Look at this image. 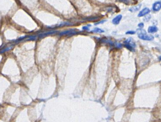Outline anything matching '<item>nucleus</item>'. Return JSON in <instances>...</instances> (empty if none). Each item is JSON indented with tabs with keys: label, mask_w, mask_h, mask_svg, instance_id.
Instances as JSON below:
<instances>
[{
	"label": "nucleus",
	"mask_w": 161,
	"mask_h": 122,
	"mask_svg": "<svg viewBox=\"0 0 161 122\" xmlns=\"http://www.w3.org/2000/svg\"><path fill=\"white\" fill-rule=\"evenodd\" d=\"M138 26H139L140 28H143V27H144V24H143V23L141 22V23H139V24H138Z\"/></svg>",
	"instance_id": "nucleus-11"
},
{
	"label": "nucleus",
	"mask_w": 161,
	"mask_h": 122,
	"mask_svg": "<svg viewBox=\"0 0 161 122\" xmlns=\"http://www.w3.org/2000/svg\"><path fill=\"white\" fill-rule=\"evenodd\" d=\"M158 28L156 26H150L148 28V32L149 33H155L158 31Z\"/></svg>",
	"instance_id": "nucleus-6"
},
{
	"label": "nucleus",
	"mask_w": 161,
	"mask_h": 122,
	"mask_svg": "<svg viewBox=\"0 0 161 122\" xmlns=\"http://www.w3.org/2000/svg\"><path fill=\"white\" fill-rule=\"evenodd\" d=\"M141 7V4L137 5V6H134L132 7L130 9V11H131V12H135L136 11H138L140 8Z\"/></svg>",
	"instance_id": "nucleus-8"
},
{
	"label": "nucleus",
	"mask_w": 161,
	"mask_h": 122,
	"mask_svg": "<svg viewBox=\"0 0 161 122\" xmlns=\"http://www.w3.org/2000/svg\"><path fill=\"white\" fill-rule=\"evenodd\" d=\"M151 11L148 8H144L143 9H142L138 14V17H142V16H143L144 15H146V14H148L149 13H150V12Z\"/></svg>",
	"instance_id": "nucleus-3"
},
{
	"label": "nucleus",
	"mask_w": 161,
	"mask_h": 122,
	"mask_svg": "<svg viewBox=\"0 0 161 122\" xmlns=\"http://www.w3.org/2000/svg\"><path fill=\"white\" fill-rule=\"evenodd\" d=\"M119 1L120 2L123 3L127 5L132 4H134V1H133V0H119Z\"/></svg>",
	"instance_id": "nucleus-7"
},
{
	"label": "nucleus",
	"mask_w": 161,
	"mask_h": 122,
	"mask_svg": "<svg viewBox=\"0 0 161 122\" xmlns=\"http://www.w3.org/2000/svg\"><path fill=\"white\" fill-rule=\"evenodd\" d=\"M135 32H136L134 31H128V32H126V34H135Z\"/></svg>",
	"instance_id": "nucleus-10"
},
{
	"label": "nucleus",
	"mask_w": 161,
	"mask_h": 122,
	"mask_svg": "<svg viewBox=\"0 0 161 122\" xmlns=\"http://www.w3.org/2000/svg\"><path fill=\"white\" fill-rule=\"evenodd\" d=\"M161 9V2H155L153 6V11H157Z\"/></svg>",
	"instance_id": "nucleus-4"
},
{
	"label": "nucleus",
	"mask_w": 161,
	"mask_h": 122,
	"mask_svg": "<svg viewBox=\"0 0 161 122\" xmlns=\"http://www.w3.org/2000/svg\"><path fill=\"white\" fill-rule=\"evenodd\" d=\"M159 60L161 61V56L159 57Z\"/></svg>",
	"instance_id": "nucleus-12"
},
{
	"label": "nucleus",
	"mask_w": 161,
	"mask_h": 122,
	"mask_svg": "<svg viewBox=\"0 0 161 122\" xmlns=\"http://www.w3.org/2000/svg\"><path fill=\"white\" fill-rule=\"evenodd\" d=\"M122 16L121 15H118L117 16L112 20L113 23L115 24V25H117V24H119L121 19H122Z\"/></svg>",
	"instance_id": "nucleus-5"
},
{
	"label": "nucleus",
	"mask_w": 161,
	"mask_h": 122,
	"mask_svg": "<svg viewBox=\"0 0 161 122\" xmlns=\"http://www.w3.org/2000/svg\"><path fill=\"white\" fill-rule=\"evenodd\" d=\"M137 31L138 37L141 39L146 41H152L154 39L153 36L147 34L146 31L142 29H140Z\"/></svg>",
	"instance_id": "nucleus-1"
},
{
	"label": "nucleus",
	"mask_w": 161,
	"mask_h": 122,
	"mask_svg": "<svg viewBox=\"0 0 161 122\" xmlns=\"http://www.w3.org/2000/svg\"><path fill=\"white\" fill-rule=\"evenodd\" d=\"M124 46L128 50L131 52L135 51V48L136 47V44L133 40L131 38H130L124 42Z\"/></svg>",
	"instance_id": "nucleus-2"
},
{
	"label": "nucleus",
	"mask_w": 161,
	"mask_h": 122,
	"mask_svg": "<svg viewBox=\"0 0 161 122\" xmlns=\"http://www.w3.org/2000/svg\"><path fill=\"white\" fill-rule=\"evenodd\" d=\"M94 31L95 32H104V31L100 29H98V28H95V29L94 30Z\"/></svg>",
	"instance_id": "nucleus-9"
}]
</instances>
